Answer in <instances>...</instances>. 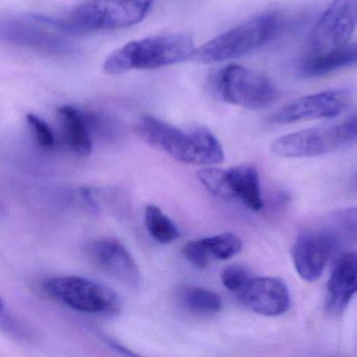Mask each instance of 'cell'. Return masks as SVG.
<instances>
[{"instance_id": "obj_1", "label": "cell", "mask_w": 357, "mask_h": 357, "mask_svg": "<svg viewBox=\"0 0 357 357\" xmlns=\"http://www.w3.org/2000/svg\"><path fill=\"white\" fill-rule=\"evenodd\" d=\"M155 0H89L57 17L38 20L66 35L93 34L129 28L143 22Z\"/></svg>"}, {"instance_id": "obj_2", "label": "cell", "mask_w": 357, "mask_h": 357, "mask_svg": "<svg viewBox=\"0 0 357 357\" xmlns=\"http://www.w3.org/2000/svg\"><path fill=\"white\" fill-rule=\"evenodd\" d=\"M137 131L148 144L183 164L211 166L225 160L220 142L204 127L183 130L160 119L146 116L137 122Z\"/></svg>"}, {"instance_id": "obj_3", "label": "cell", "mask_w": 357, "mask_h": 357, "mask_svg": "<svg viewBox=\"0 0 357 357\" xmlns=\"http://www.w3.org/2000/svg\"><path fill=\"white\" fill-rule=\"evenodd\" d=\"M193 37L187 33L155 35L131 41L112 52L103 64L108 75L154 70L181 63L195 56Z\"/></svg>"}, {"instance_id": "obj_4", "label": "cell", "mask_w": 357, "mask_h": 357, "mask_svg": "<svg viewBox=\"0 0 357 357\" xmlns=\"http://www.w3.org/2000/svg\"><path fill=\"white\" fill-rule=\"evenodd\" d=\"M282 29L283 20L279 14H261L208 41L196 50L194 57L206 64L237 59L275 40Z\"/></svg>"}, {"instance_id": "obj_5", "label": "cell", "mask_w": 357, "mask_h": 357, "mask_svg": "<svg viewBox=\"0 0 357 357\" xmlns=\"http://www.w3.org/2000/svg\"><path fill=\"white\" fill-rule=\"evenodd\" d=\"M38 291L54 302L89 314L110 317L122 308L120 296L114 289L79 275L50 278L39 284Z\"/></svg>"}, {"instance_id": "obj_6", "label": "cell", "mask_w": 357, "mask_h": 357, "mask_svg": "<svg viewBox=\"0 0 357 357\" xmlns=\"http://www.w3.org/2000/svg\"><path fill=\"white\" fill-rule=\"evenodd\" d=\"M216 89L223 101L248 109L268 107L279 98V91L271 79L237 64L219 73Z\"/></svg>"}, {"instance_id": "obj_7", "label": "cell", "mask_w": 357, "mask_h": 357, "mask_svg": "<svg viewBox=\"0 0 357 357\" xmlns=\"http://www.w3.org/2000/svg\"><path fill=\"white\" fill-rule=\"evenodd\" d=\"M0 29L3 41L16 47L57 57L70 56L76 51L64 37L66 34L41 22L36 15L3 18Z\"/></svg>"}, {"instance_id": "obj_8", "label": "cell", "mask_w": 357, "mask_h": 357, "mask_svg": "<svg viewBox=\"0 0 357 357\" xmlns=\"http://www.w3.org/2000/svg\"><path fill=\"white\" fill-rule=\"evenodd\" d=\"M351 144L344 124L315 127L283 135L271 143V152L281 158L319 156Z\"/></svg>"}, {"instance_id": "obj_9", "label": "cell", "mask_w": 357, "mask_h": 357, "mask_svg": "<svg viewBox=\"0 0 357 357\" xmlns=\"http://www.w3.org/2000/svg\"><path fill=\"white\" fill-rule=\"evenodd\" d=\"M357 26V0H332L313 26L309 37L311 53L344 47Z\"/></svg>"}, {"instance_id": "obj_10", "label": "cell", "mask_w": 357, "mask_h": 357, "mask_svg": "<svg viewBox=\"0 0 357 357\" xmlns=\"http://www.w3.org/2000/svg\"><path fill=\"white\" fill-rule=\"evenodd\" d=\"M352 91L334 89L305 96L278 110L271 121L275 124H291L301 121L330 119L340 116L349 107Z\"/></svg>"}, {"instance_id": "obj_11", "label": "cell", "mask_w": 357, "mask_h": 357, "mask_svg": "<svg viewBox=\"0 0 357 357\" xmlns=\"http://www.w3.org/2000/svg\"><path fill=\"white\" fill-rule=\"evenodd\" d=\"M85 254L91 262L129 287L141 285V271L126 246L116 238L101 237L89 242Z\"/></svg>"}, {"instance_id": "obj_12", "label": "cell", "mask_w": 357, "mask_h": 357, "mask_svg": "<svg viewBox=\"0 0 357 357\" xmlns=\"http://www.w3.org/2000/svg\"><path fill=\"white\" fill-rule=\"evenodd\" d=\"M337 240L331 231H308L296 240L291 250L292 262L304 281L319 279L337 246Z\"/></svg>"}, {"instance_id": "obj_13", "label": "cell", "mask_w": 357, "mask_h": 357, "mask_svg": "<svg viewBox=\"0 0 357 357\" xmlns=\"http://www.w3.org/2000/svg\"><path fill=\"white\" fill-rule=\"evenodd\" d=\"M236 296L245 308L265 317H279L290 306L287 285L278 278L252 277Z\"/></svg>"}, {"instance_id": "obj_14", "label": "cell", "mask_w": 357, "mask_h": 357, "mask_svg": "<svg viewBox=\"0 0 357 357\" xmlns=\"http://www.w3.org/2000/svg\"><path fill=\"white\" fill-rule=\"evenodd\" d=\"M357 294V252L340 255L330 273L326 294V310L340 315Z\"/></svg>"}, {"instance_id": "obj_15", "label": "cell", "mask_w": 357, "mask_h": 357, "mask_svg": "<svg viewBox=\"0 0 357 357\" xmlns=\"http://www.w3.org/2000/svg\"><path fill=\"white\" fill-rule=\"evenodd\" d=\"M352 66H357V43L324 53H310L300 62L298 70L307 78H314Z\"/></svg>"}, {"instance_id": "obj_16", "label": "cell", "mask_w": 357, "mask_h": 357, "mask_svg": "<svg viewBox=\"0 0 357 357\" xmlns=\"http://www.w3.org/2000/svg\"><path fill=\"white\" fill-rule=\"evenodd\" d=\"M64 137L68 148L77 155L89 156L93 151V131L85 112L70 105L62 106L58 110Z\"/></svg>"}, {"instance_id": "obj_17", "label": "cell", "mask_w": 357, "mask_h": 357, "mask_svg": "<svg viewBox=\"0 0 357 357\" xmlns=\"http://www.w3.org/2000/svg\"><path fill=\"white\" fill-rule=\"evenodd\" d=\"M229 183L234 200H239L244 206L258 212L264 206L261 194L260 177L252 165H239L229 169Z\"/></svg>"}, {"instance_id": "obj_18", "label": "cell", "mask_w": 357, "mask_h": 357, "mask_svg": "<svg viewBox=\"0 0 357 357\" xmlns=\"http://www.w3.org/2000/svg\"><path fill=\"white\" fill-rule=\"evenodd\" d=\"M193 248L197 258L208 265L212 260L225 261L233 258L241 252L243 242L239 236L227 231L212 237L194 240Z\"/></svg>"}, {"instance_id": "obj_19", "label": "cell", "mask_w": 357, "mask_h": 357, "mask_svg": "<svg viewBox=\"0 0 357 357\" xmlns=\"http://www.w3.org/2000/svg\"><path fill=\"white\" fill-rule=\"evenodd\" d=\"M179 300L187 310L198 314H215L222 308V300L218 294L198 286L183 288Z\"/></svg>"}, {"instance_id": "obj_20", "label": "cell", "mask_w": 357, "mask_h": 357, "mask_svg": "<svg viewBox=\"0 0 357 357\" xmlns=\"http://www.w3.org/2000/svg\"><path fill=\"white\" fill-rule=\"evenodd\" d=\"M145 225L148 233L158 243H171L179 237V231L174 222L154 204L146 208Z\"/></svg>"}, {"instance_id": "obj_21", "label": "cell", "mask_w": 357, "mask_h": 357, "mask_svg": "<svg viewBox=\"0 0 357 357\" xmlns=\"http://www.w3.org/2000/svg\"><path fill=\"white\" fill-rule=\"evenodd\" d=\"M197 177L213 195L223 200H234L229 171L220 168H204L198 171Z\"/></svg>"}, {"instance_id": "obj_22", "label": "cell", "mask_w": 357, "mask_h": 357, "mask_svg": "<svg viewBox=\"0 0 357 357\" xmlns=\"http://www.w3.org/2000/svg\"><path fill=\"white\" fill-rule=\"evenodd\" d=\"M332 227L334 231H331L336 237L342 235L357 239V206L344 208L335 213L332 217Z\"/></svg>"}, {"instance_id": "obj_23", "label": "cell", "mask_w": 357, "mask_h": 357, "mask_svg": "<svg viewBox=\"0 0 357 357\" xmlns=\"http://www.w3.org/2000/svg\"><path fill=\"white\" fill-rule=\"evenodd\" d=\"M29 126L34 135L35 141L45 149H51L55 146V135L51 127L43 119L37 116L36 114H28L26 116Z\"/></svg>"}, {"instance_id": "obj_24", "label": "cell", "mask_w": 357, "mask_h": 357, "mask_svg": "<svg viewBox=\"0 0 357 357\" xmlns=\"http://www.w3.org/2000/svg\"><path fill=\"white\" fill-rule=\"evenodd\" d=\"M252 277L246 267L242 265H229L223 271L221 281L227 290L237 294Z\"/></svg>"}, {"instance_id": "obj_25", "label": "cell", "mask_w": 357, "mask_h": 357, "mask_svg": "<svg viewBox=\"0 0 357 357\" xmlns=\"http://www.w3.org/2000/svg\"><path fill=\"white\" fill-rule=\"evenodd\" d=\"M0 314H1V327L3 331L9 332L17 338L28 340L31 337V331L29 328L10 312L3 300L1 301Z\"/></svg>"}, {"instance_id": "obj_26", "label": "cell", "mask_w": 357, "mask_h": 357, "mask_svg": "<svg viewBox=\"0 0 357 357\" xmlns=\"http://www.w3.org/2000/svg\"><path fill=\"white\" fill-rule=\"evenodd\" d=\"M102 340L103 342L107 344L110 348L114 349L116 352L120 353V354L126 355V356H135V352L130 350V349L126 348L124 344L119 342L118 340H114V338L110 337V336L103 335L102 336Z\"/></svg>"}, {"instance_id": "obj_27", "label": "cell", "mask_w": 357, "mask_h": 357, "mask_svg": "<svg viewBox=\"0 0 357 357\" xmlns=\"http://www.w3.org/2000/svg\"><path fill=\"white\" fill-rule=\"evenodd\" d=\"M344 123H346L349 133H350L351 137L355 143V142H357V112L344 120Z\"/></svg>"}, {"instance_id": "obj_28", "label": "cell", "mask_w": 357, "mask_h": 357, "mask_svg": "<svg viewBox=\"0 0 357 357\" xmlns=\"http://www.w3.org/2000/svg\"><path fill=\"white\" fill-rule=\"evenodd\" d=\"M353 183H354L355 188L357 189V176L355 177L354 181H353Z\"/></svg>"}]
</instances>
